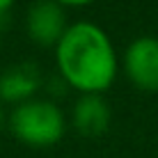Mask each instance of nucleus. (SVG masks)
<instances>
[{"mask_svg": "<svg viewBox=\"0 0 158 158\" xmlns=\"http://www.w3.org/2000/svg\"><path fill=\"white\" fill-rule=\"evenodd\" d=\"M2 119H5V115H2V101H0V124H2Z\"/></svg>", "mask_w": 158, "mask_h": 158, "instance_id": "nucleus-9", "label": "nucleus"}, {"mask_svg": "<svg viewBox=\"0 0 158 158\" xmlns=\"http://www.w3.org/2000/svg\"><path fill=\"white\" fill-rule=\"evenodd\" d=\"M124 69L131 83L140 89H158V39L138 37L124 53Z\"/></svg>", "mask_w": 158, "mask_h": 158, "instance_id": "nucleus-4", "label": "nucleus"}, {"mask_svg": "<svg viewBox=\"0 0 158 158\" xmlns=\"http://www.w3.org/2000/svg\"><path fill=\"white\" fill-rule=\"evenodd\" d=\"M64 115L53 101L30 99L23 101L9 115V128L25 144L48 147L64 135Z\"/></svg>", "mask_w": 158, "mask_h": 158, "instance_id": "nucleus-2", "label": "nucleus"}, {"mask_svg": "<svg viewBox=\"0 0 158 158\" xmlns=\"http://www.w3.org/2000/svg\"><path fill=\"white\" fill-rule=\"evenodd\" d=\"M67 28V14H64L62 5L55 0H37L28 7L25 30H28L30 39L39 46H57Z\"/></svg>", "mask_w": 158, "mask_h": 158, "instance_id": "nucleus-3", "label": "nucleus"}, {"mask_svg": "<svg viewBox=\"0 0 158 158\" xmlns=\"http://www.w3.org/2000/svg\"><path fill=\"white\" fill-rule=\"evenodd\" d=\"M110 124V106L101 94H83L73 106V126L83 135H99Z\"/></svg>", "mask_w": 158, "mask_h": 158, "instance_id": "nucleus-6", "label": "nucleus"}, {"mask_svg": "<svg viewBox=\"0 0 158 158\" xmlns=\"http://www.w3.org/2000/svg\"><path fill=\"white\" fill-rule=\"evenodd\" d=\"M57 69L67 85L83 94H101L117 76V53L108 32L92 21H76L55 46Z\"/></svg>", "mask_w": 158, "mask_h": 158, "instance_id": "nucleus-1", "label": "nucleus"}, {"mask_svg": "<svg viewBox=\"0 0 158 158\" xmlns=\"http://www.w3.org/2000/svg\"><path fill=\"white\" fill-rule=\"evenodd\" d=\"M55 2H60V5H89L94 0H55Z\"/></svg>", "mask_w": 158, "mask_h": 158, "instance_id": "nucleus-7", "label": "nucleus"}, {"mask_svg": "<svg viewBox=\"0 0 158 158\" xmlns=\"http://www.w3.org/2000/svg\"><path fill=\"white\" fill-rule=\"evenodd\" d=\"M41 85V71L32 62H21L14 67H7L0 73V101L23 103L30 101L32 94Z\"/></svg>", "mask_w": 158, "mask_h": 158, "instance_id": "nucleus-5", "label": "nucleus"}, {"mask_svg": "<svg viewBox=\"0 0 158 158\" xmlns=\"http://www.w3.org/2000/svg\"><path fill=\"white\" fill-rule=\"evenodd\" d=\"M12 2H14V0H0V14H2L5 9H9V7H12Z\"/></svg>", "mask_w": 158, "mask_h": 158, "instance_id": "nucleus-8", "label": "nucleus"}]
</instances>
